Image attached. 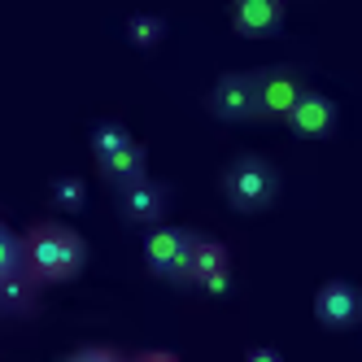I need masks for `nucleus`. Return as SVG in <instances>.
Here are the masks:
<instances>
[{"label":"nucleus","mask_w":362,"mask_h":362,"mask_svg":"<svg viewBox=\"0 0 362 362\" xmlns=\"http://www.w3.org/2000/svg\"><path fill=\"white\" fill-rule=\"evenodd\" d=\"M22 267L44 288L48 284H70L88 267V240L62 218H31L22 227Z\"/></svg>","instance_id":"obj_1"},{"label":"nucleus","mask_w":362,"mask_h":362,"mask_svg":"<svg viewBox=\"0 0 362 362\" xmlns=\"http://www.w3.org/2000/svg\"><path fill=\"white\" fill-rule=\"evenodd\" d=\"M218 188L236 214H262L279 197V166L271 158H262V153H236L223 166Z\"/></svg>","instance_id":"obj_2"},{"label":"nucleus","mask_w":362,"mask_h":362,"mask_svg":"<svg viewBox=\"0 0 362 362\" xmlns=\"http://www.w3.org/2000/svg\"><path fill=\"white\" fill-rule=\"evenodd\" d=\"M253 74V105H257V122H284L297 105V96L310 88L305 83V70L301 66H288V62H275V66H262V70H249Z\"/></svg>","instance_id":"obj_3"},{"label":"nucleus","mask_w":362,"mask_h":362,"mask_svg":"<svg viewBox=\"0 0 362 362\" xmlns=\"http://www.w3.org/2000/svg\"><path fill=\"white\" fill-rule=\"evenodd\" d=\"M197 231L192 227H175V223H158V227H148V236H144V267L175 284V288H184V262H188V245H192Z\"/></svg>","instance_id":"obj_4"},{"label":"nucleus","mask_w":362,"mask_h":362,"mask_svg":"<svg viewBox=\"0 0 362 362\" xmlns=\"http://www.w3.org/2000/svg\"><path fill=\"white\" fill-rule=\"evenodd\" d=\"M184 279H188V288H201V293L223 297V293L231 288V249H227L218 236H205V231H197V236H192V249H188Z\"/></svg>","instance_id":"obj_5"},{"label":"nucleus","mask_w":362,"mask_h":362,"mask_svg":"<svg viewBox=\"0 0 362 362\" xmlns=\"http://www.w3.org/2000/svg\"><path fill=\"white\" fill-rule=\"evenodd\" d=\"M205 110L223 122H253L257 105H253V74L249 70H223L214 88L205 92Z\"/></svg>","instance_id":"obj_6"},{"label":"nucleus","mask_w":362,"mask_h":362,"mask_svg":"<svg viewBox=\"0 0 362 362\" xmlns=\"http://www.w3.org/2000/svg\"><path fill=\"white\" fill-rule=\"evenodd\" d=\"M118 197V214L122 223H132V227H158L166 223V210H170V184H162V179H140V184L132 188H122L114 192Z\"/></svg>","instance_id":"obj_7"},{"label":"nucleus","mask_w":362,"mask_h":362,"mask_svg":"<svg viewBox=\"0 0 362 362\" xmlns=\"http://www.w3.org/2000/svg\"><path fill=\"white\" fill-rule=\"evenodd\" d=\"M315 319L327 332H349L362 319V297L349 279H323L315 288Z\"/></svg>","instance_id":"obj_8"},{"label":"nucleus","mask_w":362,"mask_h":362,"mask_svg":"<svg viewBox=\"0 0 362 362\" xmlns=\"http://www.w3.org/2000/svg\"><path fill=\"white\" fill-rule=\"evenodd\" d=\"M336 100L332 96H323V92H315V88H305L301 96H297V105L284 114V122L293 127L297 136H305V140H323V136H332L336 132Z\"/></svg>","instance_id":"obj_9"},{"label":"nucleus","mask_w":362,"mask_h":362,"mask_svg":"<svg viewBox=\"0 0 362 362\" xmlns=\"http://www.w3.org/2000/svg\"><path fill=\"white\" fill-rule=\"evenodd\" d=\"M40 301H44V284L27 267H18V271H9L0 279V319L22 323V319H31L40 310Z\"/></svg>","instance_id":"obj_10"},{"label":"nucleus","mask_w":362,"mask_h":362,"mask_svg":"<svg viewBox=\"0 0 362 362\" xmlns=\"http://www.w3.org/2000/svg\"><path fill=\"white\" fill-rule=\"evenodd\" d=\"M284 18H288V9H284L279 0H236V5H231V27H236V35H245V40L279 35Z\"/></svg>","instance_id":"obj_11"},{"label":"nucleus","mask_w":362,"mask_h":362,"mask_svg":"<svg viewBox=\"0 0 362 362\" xmlns=\"http://www.w3.org/2000/svg\"><path fill=\"white\" fill-rule=\"evenodd\" d=\"M96 170H100V179H105L114 192H122V188L140 184V179H148V148L140 140H132V144H122L118 153H110V158H100Z\"/></svg>","instance_id":"obj_12"},{"label":"nucleus","mask_w":362,"mask_h":362,"mask_svg":"<svg viewBox=\"0 0 362 362\" xmlns=\"http://www.w3.org/2000/svg\"><path fill=\"white\" fill-rule=\"evenodd\" d=\"M127 40L136 48H158L166 40V18L162 13H132L127 18Z\"/></svg>","instance_id":"obj_13"},{"label":"nucleus","mask_w":362,"mask_h":362,"mask_svg":"<svg viewBox=\"0 0 362 362\" xmlns=\"http://www.w3.org/2000/svg\"><path fill=\"white\" fill-rule=\"evenodd\" d=\"M132 140H136V136L127 132L118 118H105V122L92 127V158L100 162V158H110V153H118L122 144H132Z\"/></svg>","instance_id":"obj_14"},{"label":"nucleus","mask_w":362,"mask_h":362,"mask_svg":"<svg viewBox=\"0 0 362 362\" xmlns=\"http://www.w3.org/2000/svg\"><path fill=\"white\" fill-rule=\"evenodd\" d=\"M48 201H53V210L74 214V210H83V201H88V184L79 175H62V179H53V188H48Z\"/></svg>","instance_id":"obj_15"},{"label":"nucleus","mask_w":362,"mask_h":362,"mask_svg":"<svg viewBox=\"0 0 362 362\" xmlns=\"http://www.w3.org/2000/svg\"><path fill=\"white\" fill-rule=\"evenodd\" d=\"M57 362H127V349L105 345V341H92V345H79V349L62 354Z\"/></svg>","instance_id":"obj_16"},{"label":"nucleus","mask_w":362,"mask_h":362,"mask_svg":"<svg viewBox=\"0 0 362 362\" xmlns=\"http://www.w3.org/2000/svg\"><path fill=\"white\" fill-rule=\"evenodd\" d=\"M22 267V231H13L5 218H0V279L9 271Z\"/></svg>","instance_id":"obj_17"},{"label":"nucleus","mask_w":362,"mask_h":362,"mask_svg":"<svg viewBox=\"0 0 362 362\" xmlns=\"http://www.w3.org/2000/svg\"><path fill=\"white\" fill-rule=\"evenodd\" d=\"M127 362H184L175 349H136V354H127Z\"/></svg>","instance_id":"obj_18"},{"label":"nucleus","mask_w":362,"mask_h":362,"mask_svg":"<svg viewBox=\"0 0 362 362\" xmlns=\"http://www.w3.org/2000/svg\"><path fill=\"white\" fill-rule=\"evenodd\" d=\"M245 362H284V354L275 345H253V349H245Z\"/></svg>","instance_id":"obj_19"}]
</instances>
